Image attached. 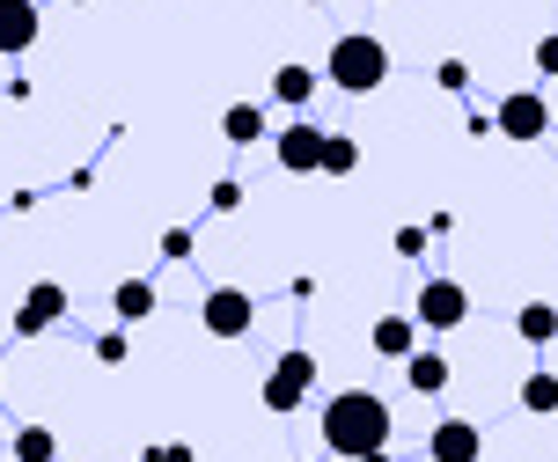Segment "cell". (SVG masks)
Here are the masks:
<instances>
[{
    "label": "cell",
    "mask_w": 558,
    "mask_h": 462,
    "mask_svg": "<svg viewBox=\"0 0 558 462\" xmlns=\"http://www.w3.org/2000/svg\"><path fill=\"white\" fill-rule=\"evenodd\" d=\"M111 316L118 324H147V316H155V279H118Z\"/></svg>",
    "instance_id": "obj_12"
},
{
    "label": "cell",
    "mask_w": 558,
    "mask_h": 462,
    "mask_svg": "<svg viewBox=\"0 0 558 462\" xmlns=\"http://www.w3.org/2000/svg\"><path fill=\"white\" fill-rule=\"evenodd\" d=\"M426 250V228H397V257H418Z\"/></svg>",
    "instance_id": "obj_26"
},
{
    "label": "cell",
    "mask_w": 558,
    "mask_h": 462,
    "mask_svg": "<svg viewBox=\"0 0 558 462\" xmlns=\"http://www.w3.org/2000/svg\"><path fill=\"white\" fill-rule=\"evenodd\" d=\"M206 206H214V214H235V206H243V184H235V177H221V184L206 191Z\"/></svg>",
    "instance_id": "obj_21"
},
{
    "label": "cell",
    "mask_w": 558,
    "mask_h": 462,
    "mask_svg": "<svg viewBox=\"0 0 558 462\" xmlns=\"http://www.w3.org/2000/svg\"><path fill=\"white\" fill-rule=\"evenodd\" d=\"M324 448L345 462H361L367 448H390V404L375 389H338L324 404Z\"/></svg>",
    "instance_id": "obj_1"
},
{
    "label": "cell",
    "mask_w": 558,
    "mask_h": 462,
    "mask_svg": "<svg viewBox=\"0 0 558 462\" xmlns=\"http://www.w3.org/2000/svg\"><path fill=\"white\" fill-rule=\"evenodd\" d=\"M198 324L214 330V338H251V324H257V301L243 294V287H214V294L198 301Z\"/></svg>",
    "instance_id": "obj_5"
},
{
    "label": "cell",
    "mask_w": 558,
    "mask_h": 462,
    "mask_svg": "<svg viewBox=\"0 0 558 462\" xmlns=\"http://www.w3.org/2000/svg\"><path fill=\"white\" fill-rule=\"evenodd\" d=\"M74 8H88V0H74Z\"/></svg>",
    "instance_id": "obj_29"
},
{
    "label": "cell",
    "mask_w": 558,
    "mask_h": 462,
    "mask_svg": "<svg viewBox=\"0 0 558 462\" xmlns=\"http://www.w3.org/2000/svg\"><path fill=\"white\" fill-rule=\"evenodd\" d=\"M493 125H500L514 147H536V139L551 133V104L536 96V88H514V96H500V110H493Z\"/></svg>",
    "instance_id": "obj_4"
},
{
    "label": "cell",
    "mask_w": 558,
    "mask_h": 462,
    "mask_svg": "<svg viewBox=\"0 0 558 462\" xmlns=\"http://www.w3.org/2000/svg\"><path fill=\"white\" fill-rule=\"evenodd\" d=\"M404 381H412V397H441L448 389V360L441 353H412L404 360Z\"/></svg>",
    "instance_id": "obj_14"
},
{
    "label": "cell",
    "mask_w": 558,
    "mask_h": 462,
    "mask_svg": "<svg viewBox=\"0 0 558 462\" xmlns=\"http://www.w3.org/2000/svg\"><path fill=\"white\" fill-rule=\"evenodd\" d=\"M308 389H316V353H302V345H294V353H279L272 367H265V389H257V397H265V411H279V418H287V411L308 404Z\"/></svg>",
    "instance_id": "obj_3"
},
{
    "label": "cell",
    "mask_w": 558,
    "mask_h": 462,
    "mask_svg": "<svg viewBox=\"0 0 558 462\" xmlns=\"http://www.w3.org/2000/svg\"><path fill=\"white\" fill-rule=\"evenodd\" d=\"M361 169V139L353 133H324V177H353Z\"/></svg>",
    "instance_id": "obj_18"
},
{
    "label": "cell",
    "mask_w": 558,
    "mask_h": 462,
    "mask_svg": "<svg viewBox=\"0 0 558 462\" xmlns=\"http://www.w3.org/2000/svg\"><path fill=\"white\" fill-rule=\"evenodd\" d=\"M426 455L434 462H477L485 455V434H477L471 418H441V426L426 434Z\"/></svg>",
    "instance_id": "obj_10"
},
{
    "label": "cell",
    "mask_w": 558,
    "mask_h": 462,
    "mask_svg": "<svg viewBox=\"0 0 558 462\" xmlns=\"http://www.w3.org/2000/svg\"><path fill=\"white\" fill-rule=\"evenodd\" d=\"M514 338H522V345H551L558 338V308L551 301H530V308L514 316Z\"/></svg>",
    "instance_id": "obj_15"
},
{
    "label": "cell",
    "mask_w": 558,
    "mask_h": 462,
    "mask_svg": "<svg viewBox=\"0 0 558 462\" xmlns=\"http://www.w3.org/2000/svg\"><path fill=\"white\" fill-rule=\"evenodd\" d=\"M59 316H66V287H59V279H37L23 294V308H15V338H45Z\"/></svg>",
    "instance_id": "obj_7"
},
{
    "label": "cell",
    "mask_w": 558,
    "mask_h": 462,
    "mask_svg": "<svg viewBox=\"0 0 558 462\" xmlns=\"http://www.w3.org/2000/svg\"><path fill=\"white\" fill-rule=\"evenodd\" d=\"M367 345H375L383 360H412L418 353V316H375Z\"/></svg>",
    "instance_id": "obj_11"
},
{
    "label": "cell",
    "mask_w": 558,
    "mask_h": 462,
    "mask_svg": "<svg viewBox=\"0 0 558 462\" xmlns=\"http://www.w3.org/2000/svg\"><path fill=\"white\" fill-rule=\"evenodd\" d=\"M147 462H198V455L184 448V440H155V448H147Z\"/></svg>",
    "instance_id": "obj_25"
},
{
    "label": "cell",
    "mask_w": 558,
    "mask_h": 462,
    "mask_svg": "<svg viewBox=\"0 0 558 462\" xmlns=\"http://www.w3.org/2000/svg\"><path fill=\"white\" fill-rule=\"evenodd\" d=\"M162 257H169V265H184V257H192V228H169V235H162Z\"/></svg>",
    "instance_id": "obj_24"
},
{
    "label": "cell",
    "mask_w": 558,
    "mask_h": 462,
    "mask_svg": "<svg viewBox=\"0 0 558 462\" xmlns=\"http://www.w3.org/2000/svg\"><path fill=\"white\" fill-rule=\"evenodd\" d=\"M412 316L426 330H456L463 316H471V294H463L456 279H426V287H418V301H412Z\"/></svg>",
    "instance_id": "obj_6"
},
{
    "label": "cell",
    "mask_w": 558,
    "mask_h": 462,
    "mask_svg": "<svg viewBox=\"0 0 558 462\" xmlns=\"http://www.w3.org/2000/svg\"><path fill=\"white\" fill-rule=\"evenodd\" d=\"M302 8H324V0H302Z\"/></svg>",
    "instance_id": "obj_28"
},
{
    "label": "cell",
    "mask_w": 558,
    "mask_h": 462,
    "mask_svg": "<svg viewBox=\"0 0 558 462\" xmlns=\"http://www.w3.org/2000/svg\"><path fill=\"white\" fill-rule=\"evenodd\" d=\"M361 462H397V455H390V448H367V455H361Z\"/></svg>",
    "instance_id": "obj_27"
},
{
    "label": "cell",
    "mask_w": 558,
    "mask_h": 462,
    "mask_svg": "<svg viewBox=\"0 0 558 462\" xmlns=\"http://www.w3.org/2000/svg\"><path fill=\"white\" fill-rule=\"evenodd\" d=\"M536 74H544V82H558V29H544V37H536Z\"/></svg>",
    "instance_id": "obj_22"
},
{
    "label": "cell",
    "mask_w": 558,
    "mask_h": 462,
    "mask_svg": "<svg viewBox=\"0 0 558 462\" xmlns=\"http://www.w3.org/2000/svg\"><path fill=\"white\" fill-rule=\"evenodd\" d=\"M272 96H279V104H294V110H302L308 96H316V66H294V59H287V66L272 74Z\"/></svg>",
    "instance_id": "obj_17"
},
{
    "label": "cell",
    "mask_w": 558,
    "mask_h": 462,
    "mask_svg": "<svg viewBox=\"0 0 558 462\" xmlns=\"http://www.w3.org/2000/svg\"><path fill=\"white\" fill-rule=\"evenodd\" d=\"M15 462H59V440L45 426H15Z\"/></svg>",
    "instance_id": "obj_19"
},
{
    "label": "cell",
    "mask_w": 558,
    "mask_h": 462,
    "mask_svg": "<svg viewBox=\"0 0 558 462\" xmlns=\"http://www.w3.org/2000/svg\"><path fill=\"white\" fill-rule=\"evenodd\" d=\"M324 82H331L338 96H375V88L390 82V45H383V37H367V29H345V37H331Z\"/></svg>",
    "instance_id": "obj_2"
},
{
    "label": "cell",
    "mask_w": 558,
    "mask_h": 462,
    "mask_svg": "<svg viewBox=\"0 0 558 462\" xmlns=\"http://www.w3.org/2000/svg\"><path fill=\"white\" fill-rule=\"evenodd\" d=\"M37 37H45V15H37V0H0V59H23Z\"/></svg>",
    "instance_id": "obj_8"
},
{
    "label": "cell",
    "mask_w": 558,
    "mask_h": 462,
    "mask_svg": "<svg viewBox=\"0 0 558 462\" xmlns=\"http://www.w3.org/2000/svg\"><path fill=\"white\" fill-rule=\"evenodd\" d=\"M272 147H279V169L287 177H316L324 169V125H287Z\"/></svg>",
    "instance_id": "obj_9"
},
{
    "label": "cell",
    "mask_w": 558,
    "mask_h": 462,
    "mask_svg": "<svg viewBox=\"0 0 558 462\" xmlns=\"http://www.w3.org/2000/svg\"><path fill=\"white\" fill-rule=\"evenodd\" d=\"M522 411H530V418H551V411H558V375H551V367L522 375Z\"/></svg>",
    "instance_id": "obj_16"
},
{
    "label": "cell",
    "mask_w": 558,
    "mask_h": 462,
    "mask_svg": "<svg viewBox=\"0 0 558 462\" xmlns=\"http://www.w3.org/2000/svg\"><path fill=\"white\" fill-rule=\"evenodd\" d=\"M434 82H441L448 96H463V88H471V66H463V59H441V66H434Z\"/></svg>",
    "instance_id": "obj_20"
},
{
    "label": "cell",
    "mask_w": 558,
    "mask_h": 462,
    "mask_svg": "<svg viewBox=\"0 0 558 462\" xmlns=\"http://www.w3.org/2000/svg\"><path fill=\"white\" fill-rule=\"evenodd\" d=\"M221 133H228V147H257V139H265V110H257V104H228L221 110Z\"/></svg>",
    "instance_id": "obj_13"
},
{
    "label": "cell",
    "mask_w": 558,
    "mask_h": 462,
    "mask_svg": "<svg viewBox=\"0 0 558 462\" xmlns=\"http://www.w3.org/2000/svg\"><path fill=\"white\" fill-rule=\"evenodd\" d=\"M125 353H133V345H125V330H104V338H96V360H104V367H118Z\"/></svg>",
    "instance_id": "obj_23"
}]
</instances>
